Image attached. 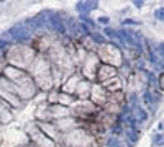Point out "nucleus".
Returning <instances> with one entry per match:
<instances>
[{
  "label": "nucleus",
  "instance_id": "obj_1",
  "mask_svg": "<svg viewBox=\"0 0 164 147\" xmlns=\"http://www.w3.org/2000/svg\"><path fill=\"white\" fill-rule=\"evenodd\" d=\"M156 18L158 20H164V8H158L156 10Z\"/></svg>",
  "mask_w": 164,
  "mask_h": 147
},
{
  "label": "nucleus",
  "instance_id": "obj_2",
  "mask_svg": "<svg viewBox=\"0 0 164 147\" xmlns=\"http://www.w3.org/2000/svg\"><path fill=\"white\" fill-rule=\"evenodd\" d=\"M144 103H146V105H151V103H153V97H151V93H149V92H146V93H144Z\"/></svg>",
  "mask_w": 164,
  "mask_h": 147
},
{
  "label": "nucleus",
  "instance_id": "obj_3",
  "mask_svg": "<svg viewBox=\"0 0 164 147\" xmlns=\"http://www.w3.org/2000/svg\"><path fill=\"white\" fill-rule=\"evenodd\" d=\"M128 137H130L133 142H135V141H138V134H135V131H130V132H128Z\"/></svg>",
  "mask_w": 164,
  "mask_h": 147
},
{
  "label": "nucleus",
  "instance_id": "obj_4",
  "mask_svg": "<svg viewBox=\"0 0 164 147\" xmlns=\"http://www.w3.org/2000/svg\"><path fill=\"white\" fill-rule=\"evenodd\" d=\"M138 113H139V118H141V119H139V121H146V118H148V114H146V113H144V111H143V110H138Z\"/></svg>",
  "mask_w": 164,
  "mask_h": 147
},
{
  "label": "nucleus",
  "instance_id": "obj_5",
  "mask_svg": "<svg viewBox=\"0 0 164 147\" xmlns=\"http://www.w3.org/2000/svg\"><path fill=\"white\" fill-rule=\"evenodd\" d=\"M158 49H159V56L164 57V44L161 43V44H158Z\"/></svg>",
  "mask_w": 164,
  "mask_h": 147
},
{
  "label": "nucleus",
  "instance_id": "obj_6",
  "mask_svg": "<svg viewBox=\"0 0 164 147\" xmlns=\"http://www.w3.org/2000/svg\"><path fill=\"white\" fill-rule=\"evenodd\" d=\"M7 44H8L7 41H4V39H0V49H2V48H5V46H7Z\"/></svg>",
  "mask_w": 164,
  "mask_h": 147
}]
</instances>
